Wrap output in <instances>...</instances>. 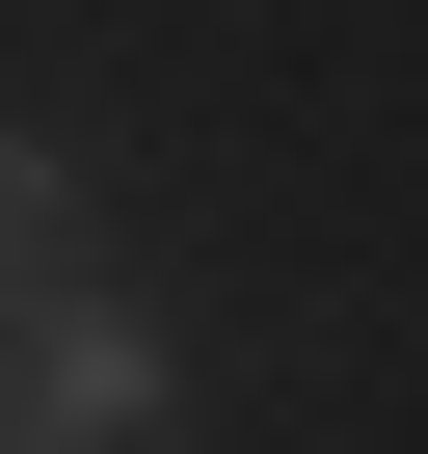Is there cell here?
<instances>
[{
    "label": "cell",
    "mask_w": 428,
    "mask_h": 454,
    "mask_svg": "<svg viewBox=\"0 0 428 454\" xmlns=\"http://www.w3.org/2000/svg\"><path fill=\"white\" fill-rule=\"evenodd\" d=\"M161 427H187V348H161V294H107V268L0 294V454H161Z\"/></svg>",
    "instance_id": "6da1fadb"
}]
</instances>
